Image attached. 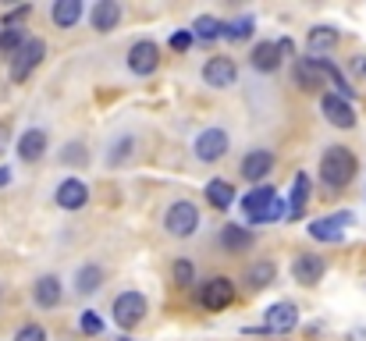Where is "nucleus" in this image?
I'll use <instances>...</instances> for the list:
<instances>
[{"instance_id": "obj_42", "label": "nucleus", "mask_w": 366, "mask_h": 341, "mask_svg": "<svg viewBox=\"0 0 366 341\" xmlns=\"http://www.w3.org/2000/svg\"><path fill=\"white\" fill-rule=\"evenodd\" d=\"M118 341H132V338H118Z\"/></svg>"}, {"instance_id": "obj_33", "label": "nucleus", "mask_w": 366, "mask_h": 341, "mask_svg": "<svg viewBox=\"0 0 366 341\" xmlns=\"http://www.w3.org/2000/svg\"><path fill=\"white\" fill-rule=\"evenodd\" d=\"M32 14V7L29 4H21V7H14V11H7L4 14V29H21V21Z\"/></svg>"}, {"instance_id": "obj_38", "label": "nucleus", "mask_w": 366, "mask_h": 341, "mask_svg": "<svg viewBox=\"0 0 366 341\" xmlns=\"http://www.w3.org/2000/svg\"><path fill=\"white\" fill-rule=\"evenodd\" d=\"M277 50H281V57H295V43L292 39H277Z\"/></svg>"}, {"instance_id": "obj_43", "label": "nucleus", "mask_w": 366, "mask_h": 341, "mask_svg": "<svg viewBox=\"0 0 366 341\" xmlns=\"http://www.w3.org/2000/svg\"><path fill=\"white\" fill-rule=\"evenodd\" d=\"M0 295H4V292H0Z\"/></svg>"}, {"instance_id": "obj_41", "label": "nucleus", "mask_w": 366, "mask_h": 341, "mask_svg": "<svg viewBox=\"0 0 366 341\" xmlns=\"http://www.w3.org/2000/svg\"><path fill=\"white\" fill-rule=\"evenodd\" d=\"M11 185V167H0V189Z\"/></svg>"}, {"instance_id": "obj_27", "label": "nucleus", "mask_w": 366, "mask_h": 341, "mask_svg": "<svg viewBox=\"0 0 366 341\" xmlns=\"http://www.w3.org/2000/svg\"><path fill=\"white\" fill-rule=\"evenodd\" d=\"M274 277H277V267H274L270 260H256V263L245 270V285H249V288H270Z\"/></svg>"}, {"instance_id": "obj_35", "label": "nucleus", "mask_w": 366, "mask_h": 341, "mask_svg": "<svg viewBox=\"0 0 366 341\" xmlns=\"http://www.w3.org/2000/svg\"><path fill=\"white\" fill-rule=\"evenodd\" d=\"M11 341H46V331H43L39 324H25V327L14 331V338Z\"/></svg>"}, {"instance_id": "obj_34", "label": "nucleus", "mask_w": 366, "mask_h": 341, "mask_svg": "<svg viewBox=\"0 0 366 341\" xmlns=\"http://www.w3.org/2000/svg\"><path fill=\"white\" fill-rule=\"evenodd\" d=\"M192 39H196V36H192V29H178L167 43H171V50H174V54H185V50L192 46Z\"/></svg>"}, {"instance_id": "obj_7", "label": "nucleus", "mask_w": 366, "mask_h": 341, "mask_svg": "<svg viewBox=\"0 0 366 341\" xmlns=\"http://www.w3.org/2000/svg\"><path fill=\"white\" fill-rule=\"evenodd\" d=\"M164 227H167V234H174V238H189V234H196V227H199V210H196L192 203L178 199V203L167 207Z\"/></svg>"}, {"instance_id": "obj_19", "label": "nucleus", "mask_w": 366, "mask_h": 341, "mask_svg": "<svg viewBox=\"0 0 366 341\" xmlns=\"http://www.w3.org/2000/svg\"><path fill=\"white\" fill-rule=\"evenodd\" d=\"M295 82L302 89H320L324 86V68H320V57H295Z\"/></svg>"}, {"instance_id": "obj_40", "label": "nucleus", "mask_w": 366, "mask_h": 341, "mask_svg": "<svg viewBox=\"0 0 366 341\" xmlns=\"http://www.w3.org/2000/svg\"><path fill=\"white\" fill-rule=\"evenodd\" d=\"M7 139H11V124H7V121H0V153L7 149Z\"/></svg>"}, {"instance_id": "obj_16", "label": "nucleus", "mask_w": 366, "mask_h": 341, "mask_svg": "<svg viewBox=\"0 0 366 341\" xmlns=\"http://www.w3.org/2000/svg\"><path fill=\"white\" fill-rule=\"evenodd\" d=\"M89 25L97 32H114L122 25V4L118 0H97L89 11Z\"/></svg>"}, {"instance_id": "obj_18", "label": "nucleus", "mask_w": 366, "mask_h": 341, "mask_svg": "<svg viewBox=\"0 0 366 341\" xmlns=\"http://www.w3.org/2000/svg\"><path fill=\"white\" fill-rule=\"evenodd\" d=\"M249 61H252V68L256 71H263V75H270V71H277L281 68V50H277V43H270V39H263V43H256L252 46V54H249Z\"/></svg>"}, {"instance_id": "obj_39", "label": "nucleus", "mask_w": 366, "mask_h": 341, "mask_svg": "<svg viewBox=\"0 0 366 341\" xmlns=\"http://www.w3.org/2000/svg\"><path fill=\"white\" fill-rule=\"evenodd\" d=\"M82 157H86V149H82V146H79V142H75V146H71V149H68V153H64V160H71V164H79V160H82Z\"/></svg>"}, {"instance_id": "obj_17", "label": "nucleus", "mask_w": 366, "mask_h": 341, "mask_svg": "<svg viewBox=\"0 0 366 341\" xmlns=\"http://www.w3.org/2000/svg\"><path fill=\"white\" fill-rule=\"evenodd\" d=\"M61 295H64V285H61V277H54V274H43V277L32 285V299H36L39 310H54V306L61 302Z\"/></svg>"}, {"instance_id": "obj_30", "label": "nucleus", "mask_w": 366, "mask_h": 341, "mask_svg": "<svg viewBox=\"0 0 366 341\" xmlns=\"http://www.w3.org/2000/svg\"><path fill=\"white\" fill-rule=\"evenodd\" d=\"M25 43H29V39H25L21 29H0V57H11V61H14V54H18Z\"/></svg>"}, {"instance_id": "obj_3", "label": "nucleus", "mask_w": 366, "mask_h": 341, "mask_svg": "<svg viewBox=\"0 0 366 341\" xmlns=\"http://www.w3.org/2000/svg\"><path fill=\"white\" fill-rule=\"evenodd\" d=\"M111 313H114V324H118L122 331H132V327H139V324L146 320L149 302H146V295H142V292H122V295L114 299Z\"/></svg>"}, {"instance_id": "obj_11", "label": "nucleus", "mask_w": 366, "mask_h": 341, "mask_svg": "<svg viewBox=\"0 0 366 341\" xmlns=\"http://www.w3.org/2000/svg\"><path fill=\"white\" fill-rule=\"evenodd\" d=\"M203 82H207L210 89H232V86L239 82L235 61H232V57H210V61L203 64Z\"/></svg>"}, {"instance_id": "obj_4", "label": "nucleus", "mask_w": 366, "mask_h": 341, "mask_svg": "<svg viewBox=\"0 0 366 341\" xmlns=\"http://www.w3.org/2000/svg\"><path fill=\"white\" fill-rule=\"evenodd\" d=\"M196 302H199L203 310H210V313L228 310V306L235 302V281H232V277H210V281H203L199 292H196Z\"/></svg>"}, {"instance_id": "obj_36", "label": "nucleus", "mask_w": 366, "mask_h": 341, "mask_svg": "<svg viewBox=\"0 0 366 341\" xmlns=\"http://www.w3.org/2000/svg\"><path fill=\"white\" fill-rule=\"evenodd\" d=\"M128 149H132V139H124V146H114L111 149V164H118L122 157H128Z\"/></svg>"}, {"instance_id": "obj_1", "label": "nucleus", "mask_w": 366, "mask_h": 341, "mask_svg": "<svg viewBox=\"0 0 366 341\" xmlns=\"http://www.w3.org/2000/svg\"><path fill=\"white\" fill-rule=\"evenodd\" d=\"M360 171V160L349 146H327L324 157H320V182L331 189V192H342L345 185H352Z\"/></svg>"}, {"instance_id": "obj_2", "label": "nucleus", "mask_w": 366, "mask_h": 341, "mask_svg": "<svg viewBox=\"0 0 366 341\" xmlns=\"http://www.w3.org/2000/svg\"><path fill=\"white\" fill-rule=\"evenodd\" d=\"M239 203H242L249 224H274V221H281L288 214L285 199H277V192L270 185H256L252 192H245Z\"/></svg>"}, {"instance_id": "obj_24", "label": "nucleus", "mask_w": 366, "mask_h": 341, "mask_svg": "<svg viewBox=\"0 0 366 341\" xmlns=\"http://www.w3.org/2000/svg\"><path fill=\"white\" fill-rule=\"evenodd\" d=\"M207 199H210V207H214V210H228L239 196H235V185H232V182L214 178V182H207Z\"/></svg>"}, {"instance_id": "obj_25", "label": "nucleus", "mask_w": 366, "mask_h": 341, "mask_svg": "<svg viewBox=\"0 0 366 341\" xmlns=\"http://www.w3.org/2000/svg\"><path fill=\"white\" fill-rule=\"evenodd\" d=\"M192 36L199 43H217V39H224V21H217L214 14H199L192 21Z\"/></svg>"}, {"instance_id": "obj_29", "label": "nucleus", "mask_w": 366, "mask_h": 341, "mask_svg": "<svg viewBox=\"0 0 366 341\" xmlns=\"http://www.w3.org/2000/svg\"><path fill=\"white\" fill-rule=\"evenodd\" d=\"M252 29H256V21L242 14V18H235V21H224V39L228 43H245L249 36H252Z\"/></svg>"}, {"instance_id": "obj_12", "label": "nucleus", "mask_w": 366, "mask_h": 341, "mask_svg": "<svg viewBox=\"0 0 366 341\" xmlns=\"http://www.w3.org/2000/svg\"><path fill=\"white\" fill-rule=\"evenodd\" d=\"M320 111L327 117V124H335V128H356L352 100H345V97H338V93H324V97H320Z\"/></svg>"}, {"instance_id": "obj_23", "label": "nucleus", "mask_w": 366, "mask_h": 341, "mask_svg": "<svg viewBox=\"0 0 366 341\" xmlns=\"http://www.w3.org/2000/svg\"><path fill=\"white\" fill-rule=\"evenodd\" d=\"M252 231L242 224H224L221 227V245L228 249V252H245V249H252Z\"/></svg>"}, {"instance_id": "obj_21", "label": "nucleus", "mask_w": 366, "mask_h": 341, "mask_svg": "<svg viewBox=\"0 0 366 341\" xmlns=\"http://www.w3.org/2000/svg\"><path fill=\"white\" fill-rule=\"evenodd\" d=\"M306 203H310V174L306 171H299L295 174V182H292V192H288V221H299L302 214H306Z\"/></svg>"}, {"instance_id": "obj_13", "label": "nucleus", "mask_w": 366, "mask_h": 341, "mask_svg": "<svg viewBox=\"0 0 366 341\" xmlns=\"http://www.w3.org/2000/svg\"><path fill=\"white\" fill-rule=\"evenodd\" d=\"M160 64V46L153 39H139L132 50H128V71L132 75H153Z\"/></svg>"}, {"instance_id": "obj_14", "label": "nucleus", "mask_w": 366, "mask_h": 341, "mask_svg": "<svg viewBox=\"0 0 366 341\" xmlns=\"http://www.w3.org/2000/svg\"><path fill=\"white\" fill-rule=\"evenodd\" d=\"M242 178L245 182H252V185H263V178L274 171V153L270 149H249L242 157Z\"/></svg>"}, {"instance_id": "obj_8", "label": "nucleus", "mask_w": 366, "mask_h": 341, "mask_svg": "<svg viewBox=\"0 0 366 341\" xmlns=\"http://www.w3.org/2000/svg\"><path fill=\"white\" fill-rule=\"evenodd\" d=\"M43 57H46V43L36 36V39H29L18 54H14V61H11V82H25L39 64H43Z\"/></svg>"}, {"instance_id": "obj_9", "label": "nucleus", "mask_w": 366, "mask_h": 341, "mask_svg": "<svg viewBox=\"0 0 366 341\" xmlns=\"http://www.w3.org/2000/svg\"><path fill=\"white\" fill-rule=\"evenodd\" d=\"M299 327V306L295 302H274L263 310V331L267 335H292Z\"/></svg>"}, {"instance_id": "obj_22", "label": "nucleus", "mask_w": 366, "mask_h": 341, "mask_svg": "<svg viewBox=\"0 0 366 341\" xmlns=\"http://www.w3.org/2000/svg\"><path fill=\"white\" fill-rule=\"evenodd\" d=\"M306 43H310L313 57H324L327 50H335V46H338V29H335V25H317V29H310Z\"/></svg>"}, {"instance_id": "obj_32", "label": "nucleus", "mask_w": 366, "mask_h": 341, "mask_svg": "<svg viewBox=\"0 0 366 341\" xmlns=\"http://www.w3.org/2000/svg\"><path fill=\"white\" fill-rule=\"evenodd\" d=\"M79 327H82V335H89V338H97V335L104 331V320H100V313H93V310H86V313H82V320H79Z\"/></svg>"}, {"instance_id": "obj_28", "label": "nucleus", "mask_w": 366, "mask_h": 341, "mask_svg": "<svg viewBox=\"0 0 366 341\" xmlns=\"http://www.w3.org/2000/svg\"><path fill=\"white\" fill-rule=\"evenodd\" d=\"M100 285H104V267H97V263H86L79 270V277H75V292L79 295H93Z\"/></svg>"}, {"instance_id": "obj_37", "label": "nucleus", "mask_w": 366, "mask_h": 341, "mask_svg": "<svg viewBox=\"0 0 366 341\" xmlns=\"http://www.w3.org/2000/svg\"><path fill=\"white\" fill-rule=\"evenodd\" d=\"M352 71H356L360 79H366V54H356V57H352Z\"/></svg>"}, {"instance_id": "obj_5", "label": "nucleus", "mask_w": 366, "mask_h": 341, "mask_svg": "<svg viewBox=\"0 0 366 341\" xmlns=\"http://www.w3.org/2000/svg\"><path fill=\"white\" fill-rule=\"evenodd\" d=\"M352 210H338V214H327V217H317V221H310V238H317V242H327V245H338V242H345V227H352Z\"/></svg>"}, {"instance_id": "obj_31", "label": "nucleus", "mask_w": 366, "mask_h": 341, "mask_svg": "<svg viewBox=\"0 0 366 341\" xmlns=\"http://www.w3.org/2000/svg\"><path fill=\"white\" fill-rule=\"evenodd\" d=\"M171 274H174V285H178V288H192V285H196V267H192L189 260H178Z\"/></svg>"}, {"instance_id": "obj_20", "label": "nucleus", "mask_w": 366, "mask_h": 341, "mask_svg": "<svg viewBox=\"0 0 366 341\" xmlns=\"http://www.w3.org/2000/svg\"><path fill=\"white\" fill-rule=\"evenodd\" d=\"M43 153H46V132H43V128H29V132L18 139V157H21L25 164H39Z\"/></svg>"}, {"instance_id": "obj_26", "label": "nucleus", "mask_w": 366, "mask_h": 341, "mask_svg": "<svg viewBox=\"0 0 366 341\" xmlns=\"http://www.w3.org/2000/svg\"><path fill=\"white\" fill-rule=\"evenodd\" d=\"M50 18H54L57 29H71V25L82 18V4H79V0H57V4L50 7Z\"/></svg>"}, {"instance_id": "obj_10", "label": "nucleus", "mask_w": 366, "mask_h": 341, "mask_svg": "<svg viewBox=\"0 0 366 341\" xmlns=\"http://www.w3.org/2000/svg\"><path fill=\"white\" fill-rule=\"evenodd\" d=\"M324 274H327V260H324V256L299 252V256L292 260V277H295V285H302V288L320 285V281H324Z\"/></svg>"}, {"instance_id": "obj_15", "label": "nucleus", "mask_w": 366, "mask_h": 341, "mask_svg": "<svg viewBox=\"0 0 366 341\" xmlns=\"http://www.w3.org/2000/svg\"><path fill=\"white\" fill-rule=\"evenodd\" d=\"M54 199H57L61 210H82V207L89 203V189H86V182H79V178H64V182L57 185Z\"/></svg>"}, {"instance_id": "obj_6", "label": "nucleus", "mask_w": 366, "mask_h": 341, "mask_svg": "<svg viewBox=\"0 0 366 341\" xmlns=\"http://www.w3.org/2000/svg\"><path fill=\"white\" fill-rule=\"evenodd\" d=\"M228 146H232V139H228L224 128H203V132L196 135V142H192V153H196V160H203V164H217V160L228 153Z\"/></svg>"}]
</instances>
